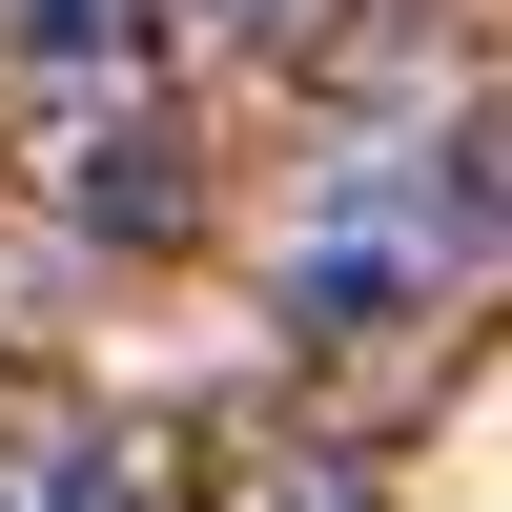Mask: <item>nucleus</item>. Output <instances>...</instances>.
<instances>
[{
    "label": "nucleus",
    "mask_w": 512,
    "mask_h": 512,
    "mask_svg": "<svg viewBox=\"0 0 512 512\" xmlns=\"http://www.w3.org/2000/svg\"><path fill=\"white\" fill-rule=\"evenodd\" d=\"M144 21H164V0H0V62H41V82H123V62H144Z\"/></svg>",
    "instance_id": "f257e3e1"
},
{
    "label": "nucleus",
    "mask_w": 512,
    "mask_h": 512,
    "mask_svg": "<svg viewBox=\"0 0 512 512\" xmlns=\"http://www.w3.org/2000/svg\"><path fill=\"white\" fill-rule=\"evenodd\" d=\"M82 226H123V246H144V226H185V185H164V144H144V123H103V144H82Z\"/></svg>",
    "instance_id": "f03ea898"
},
{
    "label": "nucleus",
    "mask_w": 512,
    "mask_h": 512,
    "mask_svg": "<svg viewBox=\"0 0 512 512\" xmlns=\"http://www.w3.org/2000/svg\"><path fill=\"white\" fill-rule=\"evenodd\" d=\"M205 21H226V41H328L349 0H205Z\"/></svg>",
    "instance_id": "7ed1b4c3"
}]
</instances>
